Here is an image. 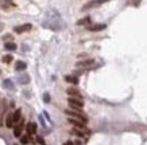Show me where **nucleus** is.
<instances>
[{
	"instance_id": "obj_1",
	"label": "nucleus",
	"mask_w": 147,
	"mask_h": 145,
	"mask_svg": "<svg viewBox=\"0 0 147 145\" xmlns=\"http://www.w3.org/2000/svg\"><path fill=\"white\" fill-rule=\"evenodd\" d=\"M43 27L46 28H50L53 31H58L62 28V20H61V16L57 11H50L46 15V19L43 20Z\"/></svg>"
},
{
	"instance_id": "obj_2",
	"label": "nucleus",
	"mask_w": 147,
	"mask_h": 145,
	"mask_svg": "<svg viewBox=\"0 0 147 145\" xmlns=\"http://www.w3.org/2000/svg\"><path fill=\"white\" fill-rule=\"evenodd\" d=\"M65 114L66 116H69L70 118H76V120H80V121H82V122H88V117L82 113V111H80V110H74V109H72V110H65Z\"/></svg>"
},
{
	"instance_id": "obj_3",
	"label": "nucleus",
	"mask_w": 147,
	"mask_h": 145,
	"mask_svg": "<svg viewBox=\"0 0 147 145\" xmlns=\"http://www.w3.org/2000/svg\"><path fill=\"white\" fill-rule=\"evenodd\" d=\"M67 104H69V106L74 110H81L84 108V101L81 98H74V97H69V99H67Z\"/></svg>"
},
{
	"instance_id": "obj_4",
	"label": "nucleus",
	"mask_w": 147,
	"mask_h": 145,
	"mask_svg": "<svg viewBox=\"0 0 147 145\" xmlns=\"http://www.w3.org/2000/svg\"><path fill=\"white\" fill-rule=\"evenodd\" d=\"M107 2H109V0H90V2H88L86 4H84V7L81 9L82 11H86V9H90V8H96V7L104 4Z\"/></svg>"
},
{
	"instance_id": "obj_5",
	"label": "nucleus",
	"mask_w": 147,
	"mask_h": 145,
	"mask_svg": "<svg viewBox=\"0 0 147 145\" xmlns=\"http://www.w3.org/2000/svg\"><path fill=\"white\" fill-rule=\"evenodd\" d=\"M69 124L70 125H73L76 129H81V130H85L86 129V126H85V122H82V121H80V120H76V118H70L69 117Z\"/></svg>"
},
{
	"instance_id": "obj_6",
	"label": "nucleus",
	"mask_w": 147,
	"mask_h": 145,
	"mask_svg": "<svg viewBox=\"0 0 147 145\" xmlns=\"http://www.w3.org/2000/svg\"><path fill=\"white\" fill-rule=\"evenodd\" d=\"M23 126H24V121L20 120L18 124H16V126L14 128V136H15V137H20V136H22V130H23Z\"/></svg>"
},
{
	"instance_id": "obj_7",
	"label": "nucleus",
	"mask_w": 147,
	"mask_h": 145,
	"mask_svg": "<svg viewBox=\"0 0 147 145\" xmlns=\"http://www.w3.org/2000/svg\"><path fill=\"white\" fill-rule=\"evenodd\" d=\"M31 28H32V26H31V24H28V23H26V24H22V26L15 27V32H16V34H22V32L30 31Z\"/></svg>"
},
{
	"instance_id": "obj_8",
	"label": "nucleus",
	"mask_w": 147,
	"mask_h": 145,
	"mask_svg": "<svg viewBox=\"0 0 147 145\" xmlns=\"http://www.w3.org/2000/svg\"><path fill=\"white\" fill-rule=\"evenodd\" d=\"M95 61L93 59H88V61H81V62H77L76 66H78V67H89V66H93Z\"/></svg>"
},
{
	"instance_id": "obj_9",
	"label": "nucleus",
	"mask_w": 147,
	"mask_h": 145,
	"mask_svg": "<svg viewBox=\"0 0 147 145\" xmlns=\"http://www.w3.org/2000/svg\"><path fill=\"white\" fill-rule=\"evenodd\" d=\"M18 82H19V83H22V85H27V83L30 82V77H28L26 73L20 74V75L18 77Z\"/></svg>"
},
{
	"instance_id": "obj_10",
	"label": "nucleus",
	"mask_w": 147,
	"mask_h": 145,
	"mask_svg": "<svg viewBox=\"0 0 147 145\" xmlns=\"http://www.w3.org/2000/svg\"><path fill=\"white\" fill-rule=\"evenodd\" d=\"M26 130H27V135L31 136V135H34V133L37 132V125L34 124V122H28L27 126H26Z\"/></svg>"
},
{
	"instance_id": "obj_11",
	"label": "nucleus",
	"mask_w": 147,
	"mask_h": 145,
	"mask_svg": "<svg viewBox=\"0 0 147 145\" xmlns=\"http://www.w3.org/2000/svg\"><path fill=\"white\" fill-rule=\"evenodd\" d=\"M67 94H69L70 97H74V98H81V93L77 90V89L74 87H69L67 89Z\"/></svg>"
},
{
	"instance_id": "obj_12",
	"label": "nucleus",
	"mask_w": 147,
	"mask_h": 145,
	"mask_svg": "<svg viewBox=\"0 0 147 145\" xmlns=\"http://www.w3.org/2000/svg\"><path fill=\"white\" fill-rule=\"evenodd\" d=\"M12 120H14V125L18 124V122L22 120V110L20 109H16L15 110V113L12 114Z\"/></svg>"
},
{
	"instance_id": "obj_13",
	"label": "nucleus",
	"mask_w": 147,
	"mask_h": 145,
	"mask_svg": "<svg viewBox=\"0 0 147 145\" xmlns=\"http://www.w3.org/2000/svg\"><path fill=\"white\" fill-rule=\"evenodd\" d=\"M0 4H2V7L4 9H8L9 7H15V4H14L12 0H0Z\"/></svg>"
},
{
	"instance_id": "obj_14",
	"label": "nucleus",
	"mask_w": 147,
	"mask_h": 145,
	"mask_svg": "<svg viewBox=\"0 0 147 145\" xmlns=\"http://www.w3.org/2000/svg\"><path fill=\"white\" fill-rule=\"evenodd\" d=\"M26 67H27V65H26L24 62H22V61L16 62V65H15V70H16V71H23Z\"/></svg>"
},
{
	"instance_id": "obj_15",
	"label": "nucleus",
	"mask_w": 147,
	"mask_h": 145,
	"mask_svg": "<svg viewBox=\"0 0 147 145\" xmlns=\"http://www.w3.org/2000/svg\"><path fill=\"white\" fill-rule=\"evenodd\" d=\"M105 24H93V26H89L88 30L89 31H100V30H104Z\"/></svg>"
},
{
	"instance_id": "obj_16",
	"label": "nucleus",
	"mask_w": 147,
	"mask_h": 145,
	"mask_svg": "<svg viewBox=\"0 0 147 145\" xmlns=\"http://www.w3.org/2000/svg\"><path fill=\"white\" fill-rule=\"evenodd\" d=\"M65 81L69 82V83L77 85V83H78V78H76V77H73V75H66V77H65Z\"/></svg>"
},
{
	"instance_id": "obj_17",
	"label": "nucleus",
	"mask_w": 147,
	"mask_h": 145,
	"mask_svg": "<svg viewBox=\"0 0 147 145\" xmlns=\"http://www.w3.org/2000/svg\"><path fill=\"white\" fill-rule=\"evenodd\" d=\"M6 126H7V128H12V126H14L12 114H8V116H7V120H6Z\"/></svg>"
},
{
	"instance_id": "obj_18",
	"label": "nucleus",
	"mask_w": 147,
	"mask_h": 145,
	"mask_svg": "<svg viewBox=\"0 0 147 145\" xmlns=\"http://www.w3.org/2000/svg\"><path fill=\"white\" fill-rule=\"evenodd\" d=\"M72 133H73V135H76V136H78V137H84L85 133H86V129L82 132L81 129H76V128H74V129L72 130Z\"/></svg>"
},
{
	"instance_id": "obj_19",
	"label": "nucleus",
	"mask_w": 147,
	"mask_h": 145,
	"mask_svg": "<svg viewBox=\"0 0 147 145\" xmlns=\"http://www.w3.org/2000/svg\"><path fill=\"white\" fill-rule=\"evenodd\" d=\"M89 23H90V18H89V16H86V18H84V19H81V20L77 22L78 26H86V24H89Z\"/></svg>"
},
{
	"instance_id": "obj_20",
	"label": "nucleus",
	"mask_w": 147,
	"mask_h": 145,
	"mask_svg": "<svg viewBox=\"0 0 147 145\" xmlns=\"http://www.w3.org/2000/svg\"><path fill=\"white\" fill-rule=\"evenodd\" d=\"M4 47H6V50L14 51V50H16V44H15V43H11V42H7V43L4 44Z\"/></svg>"
},
{
	"instance_id": "obj_21",
	"label": "nucleus",
	"mask_w": 147,
	"mask_h": 145,
	"mask_svg": "<svg viewBox=\"0 0 147 145\" xmlns=\"http://www.w3.org/2000/svg\"><path fill=\"white\" fill-rule=\"evenodd\" d=\"M3 86H4L6 89H9V90H11V89H14V85H12V82H11L9 79H6V81L3 82Z\"/></svg>"
},
{
	"instance_id": "obj_22",
	"label": "nucleus",
	"mask_w": 147,
	"mask_h": 145,
	"mask_svg": "<svg viewBox=\"0 0 147 145\" xmlns=\"http://www.w3.org/2000/svg\"><path fill=\"white\" fill-rule=\"evenodd\" d=\"M20 142L23 144V145L28 144V142H30V137H28V135H26V136H23V137H20Z\"/></svg>"
},
{
	"instance_id": "obj_23",
	"label": "nucleus",
	"mask_w": 147,
	"mask_h": 145,
	"mask_svg": "<svg viewBox=\"0 0 147 145\" xmlns=\"http://www.w3.org/2000/svg\"><path fill=\"white\" fill-rule=\"evenodd\" d=\"M3 62H4V63L12 62V55H4V57H3Z\"/></svg>"
},
{
	"instance_id": "obj_24",
	"label": "nucleus",
	"mask_w": 147,
	"mask_h": 145,
	"mask_svg": "<svg viewBox=\"0 0 147 145\" xmlns=\"http://www.w3.org/2000/svg\"><path fill=\"white\" fill-rule=\"evenodd\" d=\"M43 99H45V102H49L50 101V95L49 94H45L43 95Z\"/></svg>"
},
{
	"instance_id": "obj_25",
	"label": "nucleus",
	"mask_w": 147,
	"mask_h": 145,
	"mask_svg": "<svg viewBox=\"0 0 147 145\" xmlns=\"http://www.w3.org/2000/svg\"><path fill=\"white\" fill-rule=\"evenodd\" d=\"M63 145H74V144H73V142H72V141H66V142H65V144H63Z\"/></svg>"
}]
</instances>
